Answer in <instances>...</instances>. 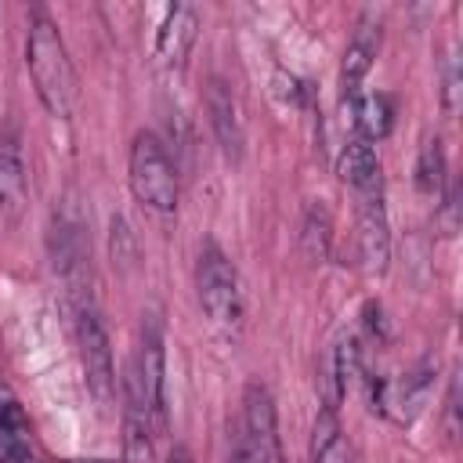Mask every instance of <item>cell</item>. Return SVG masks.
I'll return each instance as SVG.
<instances>
[{
    "label": "cell",
    "mask_w": 463,
    "mask_h": 463,
    "mask_svg": "<svg viewBox=\"0 0 463 463\" xmlns=\"http://www.w3.org/2000/svg\"><path fill=\"white\" fill-rule=\"evenodd\" d=\"M127 181L134 199L152 210V213H170L177 206V170L170 152L152 130L134 134L130 141V163H127Z\"/></svg>",
    "instance_id": "2"
},
{
    "label": "cell",
    "mask_w": 463,
    "mask_h": 463,
    "mask_svg": "<svg viewBox=\"0 0 463 463\" xmlns=\"http://www.w3.org/2000/svg\"><path fill=\"white\" fill-rule=\"evenodd\" d=\"M206 112H210V127H213V137L224 148V156L239 159V152H242V119H239L235 90H232L228 80L213 76L206 83Z\"/></svg>",
    "instance_id": "9"
},
{
    "label": "cell",
    "mask_w": 463,
    "mask_h": 463,
    "mask_svg": "<svg viewBox=\"0 0 463 463\" xmlns=\"http://www.w3.org/2000/svg\"><path fill=\"white\" fill-rule=\"evenodd\" d=\"M134 380L141 387L145 398V412L152 420L156 430L166 427V351H163V333L159 322H145L141 326V344H137V358H134Z\"/></svg>",
    "instance_id": "5"
},
{
    "label": "cell",
    "mask_w": 463,
    "mask_h": 463,
    "mask_svg": "<svg viewBox=\"0 0 463 463\" xmlns=\"http://www.w3.org/2000/svg\"><path fill=\"white\" fill-rule=\"evenodd\" d=\"M347 109H351V123L358 130L354 137H362V141L387 137V130H391V101L383 94H354L347 101Z\"/></svg>",
    "instance_id": "15"
},
{
    "label": "cell",
    "mask_w": 463,
    "mask_h": 463,
    "mask_svg": "<svg viewBox=\"0 0 463 463\" xmlns=\"http://www.w3.org/2000/svg\"><path fill=\"white\" fill-rule=\"evenodd\" d=\"M0 463H33L29 423L7 391H0Z\"/></svg>",
    "instance_id": "13"
},
{
    "label": "cell",
    "mask_w": 463,
    "mask_h": 463,
    "mask_svg": "<svg viewBox=\"0 0 463 463\" xmlns=\"http://www.w3.org/2000/svg\"><path fill=\"white\" fill-rule=\"evenodd\" d=\"M152 420L145 412L141 387L134 373L127 376V412H123V459L119 463H156V441H152Z\"/></svg>",
    "instance_id": "10"
},
{
    "label": "cell",
    "mask_w": 463,
    "mask_h": 463,
    "mask_svg": "<svg viewBox=\"0 0 463 463\" xmlns=\"http://www.w3.org/2000/svg\"><path fill=\"white\" fill-rule=\"evenodd\" d=\"M329 232H333L329 213H326L322 206H311V210H307V221H304V235H300L304 253H307L311 260H326V257H329V239H333Z\"/></svg>",
    "instance_id": "17"
},
{
    "label": "cell",
    "mask_w": 463,
    "mask_h": 463,
    "mask_svg": "<svg viewBox=\"0 0 463 463\" xmlns=\"http://www.w3.org/2000/svg\"><path fill=\"white\" fill-rule=\"evenodd\" d=\"M112 260H119V264L134 260V242H130V232H127V224L119 217L112 221Z\"/></svg>",
    "instance_id": "18"
},
{
    "label": "cell",
    "mask_w": 463,
    "mask_h": 463,
    "mask_svg": "<svg viewBox=\"0 0 463 463\" xmlns=\"http://www.w3.org/2000/svg\"><path fill=\"white\" fill-rule=\"evenodd\" d=\"M166 463H192V456H188V449H170V456H166Z\"/></svg>",
    "instance_id": "20"
},
{
    "label": "cell",
    "mask_w": 463,
    "mask_h": 463,
    "mask_svg": "<svg viewBox=\"0 0 463 463\" xmlns=\"http://www.w3.org/2000/svg\"><path fill=\"white\" fill-rule=\"evenodd\" d=\"M358 260L369 275H383L391 260V235H387V206L383 188L358 195Z\"/></svg>",
    "instance_id": "7"
},
{
    "label": "cell",
    "mask_w": 463,
    "mask_h": 463,
    "mask_svg": "<svg viewBox=\"0 0 463 463\" xmlns=\"http://www.w3.org/2000/svg\"><path fill=\"white\" fill-rule=\"evenodd\" d=\"M25 65H29V76H33V87H36V98L43 101V109L58 119H69L72 105H76V72H72V61H69L58 25L40 7L29 14Z\"/></svg>",
    "instance_id": "1"
},
{
    "label": "cell",
    "mask_w": 463,
    "mask_h": 463,
    "mask_svg": "<svg viewBox=\"0 0 463 463\" xmlns=\"http://www.w3.org/2000/svg\"><path fill=\"white\" fill-rule=\"evenodd\" d=\"M380 51V14L365 11L354 22V33L344 47V61H340V87H344V101H351L358 94V83L365 80V72L373 69V58Z\"/></svg>",
    "instance_id": "8"
},
{
    "label": "cell",
    "mask_w": 463,
    "mask_h": 463,
    "mask_svg": "<svg viewBox=\"0 0 463 463\" xmlns=\"http://www.w3.org/2000/svg\"><path fill=\"white\" fill-rule=\"evenodd\" d=\"M416 184H420V192L430 195V199H441V192H445V152H441V141H438V137L423 141V148H420V159H416Z\"/></svg>",
    "instance_id": "16"
},
{
    "label": "cell",
    "mask_w": 463,
    "mask_h": 463,
    "mask_svg": "<svg viewBox=\"0 0 463 463\" xmlns=\"http://www.w3.org/2000/svg\"><path fill=\"white\" fill-rule=\"evenodd\" d=\"M336 170H340V181H344L354 195L383 188L380 159H376L373 145H369V141H362V137H351V141L344 145V152H340V159H336Z\"/></svg>",
    "instance_id": "12"
},
{
    "label": "cell",
    "mask_w": 463,
    "mask_h": 463,
    "mask_svg": "<svg viewBox=\"0 0 463 463\" xmlns=\"http://www.w3.org/2000/svg\"><path fill=\"white\" fill-rule=\"evenodd\" d=\"M232 463H282L279 427H275V402L264 383H250L242 391V420Z\"/></svg>",
    "instance_id": "4"
},
{
    "label": "cell",
    "mask_w": 463,
    "mask_h": 463,
    "mask_svg": "<svg viewBox=\"0 0 463 463\" xmlns=\"http://www.w3.org/2000/svg\"><path fill=\"white\" fill-rule=\"evenodd\" d=\"M195 33H199V14L195 7L188 4H174L156 33V58L163 65H181L195 43Z\"/></svg>",
    "instance_id": "11"
},
{
    "label": "cell",
    "mask_w": 463,
    "mask_h": 463,
    "mask_svg": "<svg viewBox=\"0 0 463 463\" xmlns=\"http://www.w3.org/2000/svg\"><path fill=\"white\" fill-rule=\"evenodd\" d=\"M311 456H315V463H351V449L344 445V434L333 445H326V449H318Z\"/></svg>",
    "instance_id": "19"
},
{
    "label": "cell",
    "mask_w": 463,
    "mask_h": 463,
    "mask_svg": "<svg viewBox=\"0 0 463 463\" xmlns=\"http://www.w3.org/2000/svg\"><path fill=\"white\" fill-rule=\"evenodd\" d=\"M65 463H116V459H65Z\"/></svg>",
    "instance_id": "21"
},
{
    "label": "cell",
    "mask_w": 463,
    "mask_h": 463,
    "mask_svg": "<svg viewBox=\"0 0 463 463\" xmlns=\"http://www.w3.org/2000/svg\"><path fill=\"white\" fill-rule=\"evenodd\" d=\"M25 203V163L14 137H0V213L14 217Z\"/></svg>",
    "instance_id": "14"
},
{
    "label": "cell",
    "mask_w": 463,
    "mask_h": 463,
    "mask_svg": "<svg viewBox=\"0 0 463 463\" xmlns=\"http://www.w3.org/2000/svg\"><path fill=\"white\" fill-rule=\"evenodd\" d=\"M76 336H80V358H83V373H87V387L98 402H109L116 376H112V347H109V333L101 315L94 311V304H80L76 311Z\"/></svg>",
    "instance_id": "6"
},
{
    "label": "cell",
    "mask_w": 463,
    "mask_h": 463,
    "mask_svg": "<svg viewBox=\"0 0 463 463\" xmlns=\"http://www.w3.org/2000/svg\"><path fill=\"white\" fill-rule=\"evenodd\" d=\"M195 289H199V304L213 326L235 329L242 322V282H239L235 264L228 260V253L217 242H206L199 250Z\"/></svg>",
    "instance_id": "3"
}]
</instances>
